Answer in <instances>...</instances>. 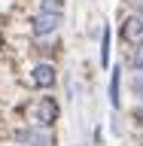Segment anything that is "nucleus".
Instances as JSON below:
<instances>
[{
	"mask_svg": "<svg viewBox=\"0 0 143 146\" xmlns=\"http://www.w3.org/2000/svg\"><path fill=\"white\" fill-rule=\"evenodd\" d=\"M122 9H125V12H137V15H143V0H122Z\"/></svg>",
	"mask_w": 143,
	"mask_h": 146,
	"instance_id": "15",
	"label": "nucleus"
},
{
	"mask_svg": "<svg viewBox=\"0 0 143 146\" xmlns=\"http://www.w3.org/2000/svg\"><path fill=\"white\" fill-rule=\"evenodd\" d=\"M61 82V70L55 61H31L25 70V85L34 88L37 94L43 91H55V85Z\"/></svg>",
	"mask_w": 143,
	"mask_h": 146,
	"instance_id": "2",
	"label": "nucleus"
},
{
	"mask_svg": "<svg viewBox=\"0 0 143 146\" xmlns=\"http://www.w3.org/2000/svg\"><path fill=\"white\" fill-rule=\"evenodd\" d=\"M25 25H27V36H34V40H43V36H58V34H61V27H64V15L34 9V12L25 18Z\"/></svg>",
	"mask_w": 143,
	"mask_h": 146,
	"instance_id": "4",
	"label": "nucleus"
},
{
	"mask_svg": "<svg viewBox=\"0 0 143 146\" xmlns=\"http://www.w3.org/2000/svg\"><path fill=\"white\" fill-rule=\"evenodd\" d=\"M61 82H64V100H76L79 98V82L73 79V73L70 70H64V76H61Z\"/></svg>",
	"mask_w": 143,
	"mask_h": 146,
	"instance_id": "11",
	"label": "nucleus"
},
{
	"mask_svg": "<svg viewBox=\"0 0 143 146\" xmlns=\"http://www.w3.org/2000/svg\"><path fill=\"white\" fill-rule=\"evenodd\" d=\"M9 137H12V143H15V146H58V134H55V128L31 125V122L15 125Z\"/></svg>",
	"mask_w": 143,
	"mask_h": 146,
	"instance_id": "3",
	"label": "nucleus"
},
{
	"mask_svg": "<svg viewBox=\"0 0 143 146\" xmlns=\"http://www.w3.org/2000/svg\"><path fill=\"white\" fill-rule=\"evenodd\" d=\"M27 52H31L34 61H55L64 52V43H61V36H43V40L31 36L27 40Z\"/></svg>",
	"mask_w": 143,
	"mask_h": 146,
	"instance_id": "7",
	"label": "nucleus"
},
{
	"mask_svg": "<svg viewBox=\"0 0 143 146\" xmlns=\"http://www.w3.org/2000/svg\"><path fill=\"white\" fill-rule=\"evenodd\" d=\"M70 146H82V143H70Z\"/></svg>",
	"mask_w": 143,
	"mask_h": 146,
	"instance_id": "17",
	"label": "nucleus"
},
{
	"mask_svg": "<svg viewBox=\"0 0 143 146\" xmlns=\"http://www.w3.org/2000/svg\"><path fill=\"white\" fill-rule=\"evenodd\" d=\"M67 6H70V0H34V9L58 12V15H67Z\"/></svg>",
	"mask_w": 143,
	"mask_h": 146,
	"instance_id": "10",
	"label": "nucleus"
},
{
	"mask_svg": "<svg viewBox=\"0 0 143 146\" xmlns=\"http://www.w3.org/2000/svg\"><path fill=\"white\" fill-rule=\"evenodd\" d=\"M125 88H128V94H131L134 104H143V73H128Z\"/></svg>",
	"mask_w": 143,
	"mask_h": 146,
	"instance_id": "9",
	"label": "nucleus"
},
{
	"mask_svg": "<svg viewBox=\"0 0 143 146\" xmlns=\"http://www.w3.org/2000/svg\"><path fill=\"white\" fill-rule=\"evenodd\" d=\"M125 119H128V125L134 131H143V104H131L125 110Z\"/></svg>",
	"mask_w": 143,
	"mask_h": 146,
	"instance_id": "12",
	"label": "nucleus"
},
{
	"mask_svg": "<svg viewBox=\"0 0 143 146\" xmlns=\"http://www.w3.org/2000/svg\"><path fill=\"white\" fill-rule=\"evenodd\" d=\"M116 40H119V49L143 46V15L122 9V15H119V21H116Z\"/></svg>",
	"mask_w": 143,
	"mask_h": 146,
	"instance_id": "5",
	"label": "nucleus"
},
{
	"mask_svg": "<svg viewBox=\"0 0 143 146\" xmlns=\"http://www.w3.org/2000/svg\"><path fill=\"white\" fill-rule=\"evenodd\" d=\"M125 76H128L125 64L116 58V64L107 73V100L113 113H125Z\"/></svg>",
	"mask_w": 143,
	"mask_h": 146,
	"instance_id": "6",
	"label": "nucleus"
},
{
	"mask_svg": "<svg viewBox=\"0 0 143 146\" xmlns=\"http://www.w3.org/2000/svg\"><path fill=\"white\" fill-rule=\"evenodd\" d=\"M110 131L116 137H122V131H125V125H122V113H113L110 110Z\"/></svg>",
	"mask_w": 143,
	"mask_h": 146,
	"instance_id": "13",
	"label": "nucleus"
},
{
	"mask_svg": "<svg viewBox=\"0 0 143 146\" xmlns=\"http://www.w3.org/2000/svg\"><path fill=\"white\" fill-rule=\"evenodd\" d=\"M61 119V100L52 91H43L37 98L27 100V122L31 125H43V128H55Z\"/></svg>",
	"mask_w": 143,
	"mask_h": 146,
	"instance_id": "1",
	"label": "nucleus"
},
{
	"mask_svg": "<svg viewBox=\"0 0 143 146\" xmlns=\"http://www.w3.org/2000/svg\"><path fill=\"white\" fill-rule=\"evenodd\" d=\"M104 140H107L104 125H94V128H91V143H94V146H104Z\"/></svg>",
	"mask_w": 143,
	"mask_h": 146,
	"instance_id": "14",
	"label": "nucleus"
},
{
	"mask_svg": "<svg viewBox=\"0 0 143 146\" xmlns=\"http://www.w3.org/2000/svg\"><path fill=\"white\" fill-rule=\"evenodd\" d=\"M113 40H116V27L110 25V21H104V31H100V40H98V67L104 73H110V67H113Z\"/></svg>",
	"mask_w": 143,
	"mask_h": 146,
	"instance_id": "8",
	"label": "nucleus"
},
{
	"mask_svg": "<svg viewBox=\"0 0 143 146\" xmlns=\"http://www.w3.org/2000/svg\"><path fill=\"white\" fill-rule=\"evenodd\" d=\"M134 143H137V146H143V131H134Z\"/></svg>",
	"mask_w": 143,
	"mask_h": 146,
	"instance_id": "16",
	"label": "nucleus"
}]
</instances>
